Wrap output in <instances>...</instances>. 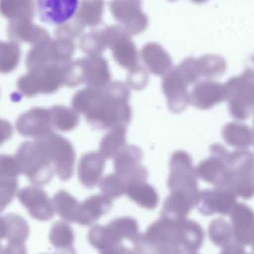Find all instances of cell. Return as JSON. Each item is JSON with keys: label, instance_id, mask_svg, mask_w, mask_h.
Returning a JSON list of instances; mask_svg holds the SVG:
<instances>
[{"label": "cell", "instance_id": "obj_1", "mask_svg": "<svg viewBox=\"0 0 254 254\" xmlns=\"http://www.w3.org/2000/svg\"><path fill=\"white\" fill-rule=\"evenodd\" d=\"M129 96L127 85L119 81L110 82L102 87L87 86L77 91L71 100V106L94 128H126L131 120Z\"/></svg>", "mask_w": 254, "mask_h": 254}, {"label": "cell", "instance_id": "obj_2", "mask_svg": "<svg viewBox=\"0 0 254 254\" xmlns=\"http://www.w3.org/2000/svg\"><path fill=\"white\" fill-rule=\"evenodd\" d=\"M204 239L202 228L195 221L161 217L132 245L140 254H194L201 249Z\"/></svg>", "mask_w": 254, "mask_h": 254}, {"label": "cell", "instance_id": "obj_3", "mask_svg": "<svg viewBox=\"0 0 254 254\" xmlns=\"http://www.w3.org/2000/svg\"><path fill=\"white\" fill-rule=\"evenodd\" d=\"M219 188L245 199L253 198L254 155L252 152L244 149L229 152L227 158L226 177Z\"/></svg>", "mask_w": 254, "mask_h": 254}, {"label": "cell", "instance_id": "obj_4", "mask_svg": "<svg viewBox=\"0 0 254 254\" xmlns=\"http://www.w3.org/2000/svg\"><path fill=\"white\" fill-rule=\"evenodd\" d=\"M15 159L21 174L35 186L48 184L54 175V168L46 152L37 142H25L19 146Z\"/></svg>", "mask_w": 254, "mask_h": 254}, {"label": "cell", "instance_id": "obj_5", "mask_svg": "<svg viewBox=\"0 0 254 254\" xmlns=\"http://www.w3.org/2000/svg\"><path fill=\"white\" fill-rule=\"evenodd\" d=\"M75 52V44L73 40H45L33 46L28 52L25 60L28 72L40 70L50 66H64L71 61Z\"/></svg>", "mask_w": 254, "mask_h": 254}, {"label": "cell", "instance_id": "obj_6", "mask_svg": "<svg viewBox=\"0 0 254 254\" xmlns=\"http://www.w3.org/2000/svg\"><path fill=\"white\" fill-rule=\"evenodd\" d=\"M226 100L231 114L235 119L246 120L254 114V70L249 67L241 76L225 84Z\"/></svg>", "mask_w": 254, "mask_h": 254}, {"label": "cell", "instance_id": "obj_7", "mask_svg": "<svg viewBox=\"0 0 254 254\" xmlns=\"http://www.w3.org/2000/svg\"><path fill=\"white\" fill-rule=\"evenodd\" d=\"M195 169L188 152L177 151L170 158L168 187L171 192L186 195L198 202L199 196Z\"/></svg>", "mask_w": 254, "mask_h": 254}, {"label": "cell", "instance_id": "obj_8", "mask_svg": "<svg viewBox=\"0 0 254 254\" xmlns=\"http://www.w3.org/2000/svg\"><path fill=\"white\" fill-rule=\"evenodd\" d=\"M52 162L54 170L61 180L72 177L75 162V152L71 143L55 132L36 139Z\"/></svg>", "mask_w": 254, "mask_h": 254}, {"label": "cell", "instance_id": "obj_9", "mask_svg": "<svg viewBox=\"0 0 254 254\" xmlns=\"http://www.w3.org/2000/svg\"><path fill=\"white\" fill-rule=\"evenodd\" d=\"M50 66L40 70L28 72L17 82V88L25 96L37 94H52L64 85V66Z\"/></svg>", "mask_w": 254, "mask_h": 254}, {"label": "cell", "instance_id": "obj_10", "mask_svg": "<svg viewBox=\"0 0 254 254\" xmlns=\"http://www.w3.org/2000/svg\"><path fill=\"white\" fill-rule=\"evenodd\" d=\"M107 47L115 61L128 72L140 67L139 53L131 36L121 25H110L104 28Z\"/></svg>", "mask_w": 254, "mask_h": 254}, {"label": "cell", "instance_id": "obj_11", "mask_svg": "<svg viewBox=\"0 0 254 254\" xmlns=\"http://www.w3.org/2000/svg\"><path fill=\"white\" fill-rule=\"evenodd\" d=\"M192 84L179 65L171 67L163 76V92L173 113H182L190 104L188 86Z\"/></svg>", "mask_w": 254, "mask_h": 254}, {"label": "cell", "instance_id": "obj_12", "mask_svg": "<svg viewBox=\"0 0 254 254\" xmlns=\"http://www.w3.org/2000/svg\"><path fill=\"white\" fill-rule=\"evenodd\" d=\"M110 9L113 17L130 36L143 32L149 24L142 10V0H111Z\"/></svg>", "mask_w": 254, "mask_h": 254}, {"label": "cell", "instance_id": "obj_13", "mask_svg": "<svg viewBox=\"0 0 254 254\" xmlns=\"http://www.w3.org/2000/svg\"><path fill=\"white\" fill-rule=\"evenodd\" d=\"M143 153L135 146H126L114 158V169L125 181L127 189L131 185L146 181L148 171L141 164Z\"/></svg>", "mask_w": 254, "mask_h": 254}, {"label": "cell", "instance_id": "obj_14", "mask_svg": "<svg viewBox=\"0 0 254 254\" xmlns=\"http://www.w3.org/2000/svg\"><path fill=\"white\" fill-rule=\"evenodd\" d=\"M74 63L80 85L86 84L89 86L102 87L111 82L108 61L101 55H87L74 60Z\"/></svg>", "mask_w": 254, "mask_h": 254}, {"label": "cell", "instance_id": "obj_15", "mask_svg": "<svg viewBox=\"0 0 254 254\" xmlns=\"http://www.w3.org/2000/svg\"><path fill=\"white\" fill-rule=\"evenodd\" d=\"M210 155L195 169L197 176L216 187L222 186L227 174V158L229 152L224 146L214 144L210 147Z\"/></svg>", "mask_w": 254, "mask_h": 254}, {"label": "cell", "instance_id": "obj_16", "mask_svg": "<svg viewBox=\"0 0 254 254\" xmlns=\"http://www.w3.org/2000/svg\"><path fill=\"white\" fill-rule=\"evenodd\" d=\"M236 200L237 196L232 192L215 186L214 189L199 192L196 207L200 213L205 216L228 215L237 204Z\"/></svg>", "mask_w": 254, "mask_h": 254}, {"label": "cell", "instance_id": "obj_17", "mask_svg": "<svg viewBox=\"0 0 254 254\" xmlns=\"http://www.w3.org/2000/svg\"><path fill=\"white\" fill-rule=\"evenodd\" d=\"M16 128L18 133L23 137L35 139L54 131L49 110L42 107H34L19 116Z\"/></svg>", "mask_w": 254, "mask_h": 254}, {"label": "cell", "instance_id": "obj_18", "mask_svg": "<svg viewBox=\"0 0 254 254\" xmlns=\"http://www.w3.org/2000/svg\"><path fill=\"white\" fill-rule=\"evenodd\" d=\"M18 198L25 206L29 214L34 219L41 222L50 220L54 216L52 201L46 192L37 186H28L18 192Z\"/></svg>", "mask_w": 254, "mask_h": 254}, {"label": "cell", "instance_id": "obj_19", "mask_svg": "<svg viewBox=\"0 0 254 254\" xmlns=\"http://www.w3.org/2000/svg\"><path fill=\"white\" fill-rule=\"evenodd\" d=\"M37 4L42 22L60 25L75 16L79 0H37Z\"/></svg>", "mask_w": 254, "mask_h": 254}, {"label": "cell", "instance_id": "obj_20", "mask_svg": "<svg viewBox=\"0 0 254 254\" xmlns=\"http://www.w3.org/2000/svg\"><path fill=\"white\" fill-rule=\"evenodd\" d=\"M225 100V85L210 79L196 82L190 92V103L200 110H208Z\"/></svg>", "mask_w": 254, "mask_h": 254}, {"label": "cell", "instance_id": "obj_21", "mask_svg": "<svg viewBox=\"0 0 254 254\" xmlns=\"http://www.w3.org/2000/svg\"><path fill=\"white\" fill-rule=\"evenodd\" d=\"M234 238L243 246H252L254 241V211L242 203H237L230 212Z\"/></svg>", "mask_w": 254, "mask_h": 254}, {"label": "cell", "instance_id": "obj_22", "mask_svg": "<svg viewBox=\"0 0 254 254\" xmlns=\"http://www.w3.org/2000/svg\"><path fill=\"white\" fill-rule=\"evenodd\" d=\"M7 35L12 41L29 43L32 46L51 38L46 29L33 23L29 19H10Z\"/></svg>", "mask_w": 254, "mask_h": 254}, {"label": "cell", "instance_id": "obj_23", "mask_svg": "<svg viewBox=\"0 0 254 254\" xmlns=\"http://www.w3.org/2000/svg\"><path fill=\"white\" fill-rule=\"evenodd\" d=\"M5 221V240L7 245L4 248L5 254H25V243L29 235L28 223L17 215L8 214L4 217Z\"/></svg>", "mask_w": 254, "mask_h": 254}, {"label": "cell", "instance_id": "obj_24", "mask_svg": "<svg viewBox=\"0 0 254 254\" xmlns=\"http://www.w3.org/2000/svg\"><path fill=\"white\" fill-rule=\"evenodd\" d=\"M105 168V158L100 152H92L83 155L78 167V176L85 187L92 189L100 183Z\"/></svg>", "mask_w": 254, "mask_h": 254}, {"label": "cell", "instance_id": "obj_25", "mask_svg": "<svg viewBox=\"0 0 254 254\" xmlns=\"http://www.w3.org/2000/svg\"><path fill=\"white\" fill-rule=\"evenodd\" d=\"M112 201L103 193L86 198L80 204L76 223L82 226L93 225L101 216L110 211Z\"/></svg>", "mask_w": 254, "mask_h": 254}, {"label": "cell", "instance_id": "obj_26", "mask_svg": "<svg viewBox=\"0 0 254 254\" xmlns=\"http://www.w3.org/2000/svg\"><path fill=\"white\" fill-rule=\"evenodd\" d=\"M20 174L15 158L0 155V195L8 203L17 192L18 176Z\"/></svg>", "mask_w": 254, "mask_h": 254}, {"label": "cell", "instance_id": "obj_27", "mask_svg": "<svg viewBox=\"0 0 254 254\" xmlns=\"http://www.w3.org/2000/svg\"><path fill=\"white\" fill-rule=\"evenodd\" d=\"M140 57L146 68L155 76H164L172 67L171 57L155 42L146 43L140 51Z\"/></svg>", "mask_w": 254, "mask_h": 254}, {"label": "cell", "instance_id": "obj_28", "mask_svg": "<svg viewBox=\"0 0 254 254\" xmlns=\"http://www.w3.org/2000/svg\"><path fill=\"white\" fill-rule=\"evenodd\" d=\"M88 240L101 254H116L131 253L128 248L116 243L109 234L106 226L95 225L91 228L88 234Z\"/></svg>", "mask_w": 254, "mask_h": 254}, {"label": "cell", "instance_id": "obj_29", "mask_svg": "<svg viewBox=\"0 0 254 254\" xmlns=\"http://www.w3.org/2000/svg\"><path fill=\"white\" fill-rule=\"evenodd\" d=\"M194 207H196V202L193 200L182 194L171 192L164 201L161 217L173 220L185 219Z\"/></svg>", "mask_w": 254, "mask_h": 254}, {"label": "cell", "instance_id": "obj_30", "mask_svg": "<svg viewBox=\"0 0 254 254\" xmlns=\"http://www.w3.org/2000/svg\"><path fill=\"white\" fill-rule=\"evenodd\" d=\"M106 228L109 234L119 244H123L124 240H128L133 244L140 236L137 221L128 216L114 219Z\"/></svg>", "mask_w": 254, "mask_h": 254}, {"label": "cell", "instance_id": "obj_31", "mask_svg": "<svg viewBox=\"0 0 254 254\" xmlns=\"http://www.w3.org/2000/svg\"><path fill=\"white\" fill-rule=\"evenodd\" d=\"M104 0H81L75 18L84 28L101 25L104 12Z\"/></svg>", "mask_w": 254, "mask_h": 254}, {"label": "cell", "instance_id": "obj_32", "mask_svg": "<svg viewBox=\"0 0 254 254\" xmlns=\"http://www.w3.org/2000/svg\"><path fill=\"white\" fill-rule=\"evenodd\" d=\"M224 140L238 149H245L253 143V132L249 126L239 122L227 124L222 130Z\"/></svg>", "mask_w": 254, "mask_h": 254}, {"label": "cell", "instance_id": "obj_33", "mask_svg": "<svg viewBox=\"0 0 254 254\" xmlns=\"http://www.w3.org/2000/svg\"><path fill=\"white\" fill-rule=\"evenodd\" d=\"M127 130L125 127L112 128L103 137L100 143L99 152L105 160L115 157L127 146Z\"/></svg>", "mask_w": 254, "mask_h": 254}, {"label": "cell", "instance_id": "obj_34", "mask_svg": "<svg viewBox=\"0 0 254 254\" xmlns=\"http://www.w3.org/2000/svg\"><path fill=\"white\" fill-rule=\"evenodd\" d=\"M34 0H0V14L9 19H29L35 15Z\"/></svg>", "mask_w": 254, "mask_h": 254}, {"label": "cell", "instance_id": "obj_35", "mask_svg": "<svg viewBox=\"0 0 254 254\" xmlns=\"http://www.w3.org/2000/svg\"><path fill=\"white\" fill-rule=\"evenodd\" d=\"M49 240L58 250L71 254L74 252V231L66 222H57L54 224L49 233Z\"/></svg>", "mask_w": 254, "mask_h": 254}, {"label": "cell", "instance_id": "obj_36", "mask_svg": "<svg viewBox=\"0 0 254 254\" xmlns=\"http://www.w3.org/2000/svg\"><path fill=\"white\" fill-rule=\"evenodd\" d=\"M52 126L61 131H70L78 126L80 116L74 109L55 105L49 109Z\"/></svg>", "mask_w": 254, "mask_h": 254}, {"label": "cell", "instance_id": "obj_37", "mask_svg": "<svg viewBox=\"0 0 254 254\" xmlns=\"http://www.w3.org/2000/svg\"><path fill=\"white\" fill-rule=\"evenodd\" d=\"M127 195L137 205L148 210H154L158 204V193L146 181L131 185L127 189Z\"/></svg>", "mask_w": 254, "mask_h": 254}, {"label": "cell", "instance_id": "obj_38", "mask_svg": "<svg viewBox=\"0 0 254 254\" xmlns=\"http://www.w3.org/2000/svg\"><path fill=\"white\" fill-rule=\"evenodd\" d=\"M80 204L71 194L64 190L57 192L52 199L55 213L64 220L75 223Z\"/></svg>", "mask_w": 254, "mask_h": 254}, {"label": "cell", "instance_id": "obj_39", "mask_svg": "<svg viewBox=\"0 0 254 254\" xmlns=\"http://www.w3.org/2000/svg\"><path fill=\"white\" fill-rule=\"evenodd\" d=\"M200 79H216L225 74L227 70L225 60L219 55H206L197 59Z\"/></svg>", "mask_w": 254, "mask_h": 254}, {"label": "cell", "instance_id": "obj_40", "mask_svg": "<svg viewBox=\"0 0 254 254\" xmlns=\"http://www.w3.org/2000/svg\"><path fill=\"white\" fill-rule=\"evenodd\" d=\"M21 51L16 42L0 41V73H11L19 65Z\"/></svg>", "mask_w": 254, "mask_h": 254}, {"label": "cell", "instance_id": "obj_41", "mask_svg": "<svg viewBox=\"0 0 254 254\" xmlns=\"http://www.w3.org/2000/svg\"><path fill=\"white\" fill-rule=\"evenodd\" d=\"M80 49L87 55H101L107 48L104 28L93 30L82 36L80 40Z\"/></svg>", "mask_w": 254, "mask_h": 254}, {"label": "cell", "instance_id": "obj_42", "mask_svg": "<svg viewBox=\"0 0 254 254\" xmlns=\"http://www.w3.org/2000/svg\"><path fill=\"white\" fill-rule=\"evenodd\" d=\"M208 236L212 243L219 247L225 248L236 241L232 227L222 219L213 220L208 228Z\"/></svg>", "mask_w": 254, "mask_h": 254}, {"label": "cell", "instance_id": "obj_43", "mask_svg": "<svg viewBox=\"0 0 254 254\" xmlns=\"http://www.w3.org/2000/svg\"><path fill=\"white\" fill-rule=\"evenodd\" d=\"M101 192L111 200L117 199L127 194V186L122 177L116 174H107L100 181Z\"/></svg>", "mask_w": 254, "mask_h": 254}, {"label": "cell", "instance_id": "obj_44", "mask_svg": "<svg viewBox=\"0 0 254 254\" xmlns=\"http://www.w3.org/2000/svg\"><path fill=\"white\" fill-rule=\"evenodd\" d=\"M84 27L79 22L76 18L61 25H58L55 29V35L57 39L73 40L77 37H80L83 34Z\"/></svg>", "mask_w": 254, "mask_h": 254}, {"label": "cell", "instance_id": "obj_45", "mask_svg": "<svg viewBox=\"0 0 254 254\" xmlns=\"http://www.w3.org/2000/svg\"><path fill=\"white\" fill-rule=\"evenodd\" d=\"M148 73L146 69L141 65L131 71L128 72L127 77V85L131 89L140 90L148 83Z\"/></svg>", "mask_w": 254, "mask_h": 254}, {"label": "cell", "instance_id": "obj_46", "mask_svg": "<svg viewBox=\"0 0 254 254\" xmlns=\"http://www.w3.org/2000/svg\"><path fill=\"white\" fill-rule=\"evenodd\" d=\"M13 135V127L8 121L0 119V146L10 140Z\"/></svg>", "mask_w": 254, "mask_h": 254}, {"label": "cell", "instance_id": "obj_47", "mask_svg": "<svg viewBox=\"0 0 254 254\" xmlns=\"http://www.w3.org/2000/svg\"><path fill=\"white\" fill-rule=\"evenodd\" d=\"M6 226L4 217H0V240L5 239Z\"/></svg>", "mask_w": 254, "mask_h": 254}, {"label": "cell", "instance_id": "obj_48", "mask_svg": "<svg viewBox=\"0 0 254 254\" xmlns=\"http://www.w3.org/2000/svg\"><path fill=\"white\" fill-rule=\"evenodd\" d=\"M192 2L195 3V4H203V3L206 2L208 0H191Z\"/></svg>", "mask_w": 254, "mask_h": 254}, {"label": "cell", "instance_id": "obj_49", "mask_svg": "<svg viewBox=\"0 0 254 254\" xmlns=\"http://www.w3.org/2000/svg\"><path fill=\"white\" fill-rule=\"evenodd\" d=\"M4 210V207H3L2 204H1V201H0V213L2 212L3 210Z\"/></svg>", "mask_w": 254, "mask_h": 254}, {"label": "cell", "instance_id": "obj_50", "mask_svg": "<svg viewBox=\"0 0 254 254\" xmlns=\"http://www.w3.org/2000/svg\"><path fill=\"white\" fill-rule=\"evenodd\" d=\"M252 63H253L254 65L251 66V67H252V68H253L254 70V56L253 57V58H252Z\"/></svg>", "mask_w": 254, "mask_h": 254}, {"label": "cell", "instance_id": "obj_51", "mask_svg": "<svg viewBox=\"0 0 254 254\" xmlns=\"http://www.w3.org/2000/svg\"><path fill=\"white\" fill-rule=\"evenodd\" d=\"M252 132H253V143L254 145V122L253 131H252Z\"/></svg>", "mask_w": 254, "mask_h": 254}, {"label": "cell", "instance_id": "obj_52", "mask_svg": "<svg viewBox=\"0 0 254 254\" xmlns=\"http://www.w3.org/2000/svg\"><path fill=\"white\" fill-rule=\"evenodd\" d=\"M252 248H253V250L254 251V241L253 244L252 245Z\"/></svg>", "mask_w": 254, "mask_h": 254}, {"label": "cell", "instance_id": "obj_53", "mask_svg": "<svg viewBox=\"0 0 254 254\" xmlns=\"http://www.w3.org/2000/svg\"><path fill=\"white\" fill-rule=\"evenodd\" d=\"M169 1H176V0H169Z\"/></svg>", "mask_w": 254, "mask_h": 254}]
</instances>
